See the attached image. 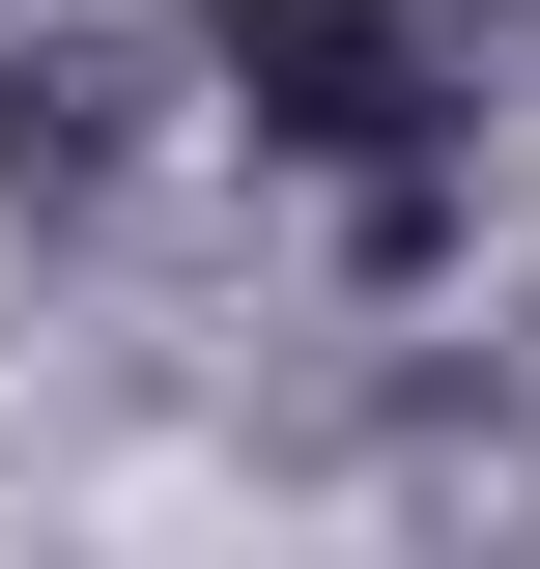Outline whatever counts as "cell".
I'll use <instances>...</instances> for the list:
<instances>
[{"instance_id": "cell-1", "label": "cell", "mask_w": 540, "mask_h": 569, "mask_svg": "<svg viewBox=\"0 0 540 569\" xmlns=\"http://www.w3.org/2000/svg\"><path fill=\"white\" fill-rule=\"evenodd\" d=\"M228 114H257L284 171H370V200L427 171V58H399V29H341V0H257V29H228Z\"/></svg>"}]
</instances>
